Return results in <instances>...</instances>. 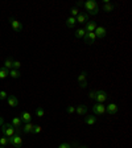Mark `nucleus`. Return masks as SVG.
Wrapping results in <instances>:
<instances>
[{
  "instance_id": "c756f323",
  "label": "nucleus",
  "mask_w": 132,
  "mask_h": 148,
  "mask_svg": "<svg viewBox=\"0 0 132 148\" xmlns=\"http://www.w3.org/2000/svg\"><path fill=\"white\" fill-rule=\"evenodd\" d=\"M5 98H8V94H7V91L1 90V91H0V99H5Z\"/></svg>"
},
{
  "instance_id": "6e6552de",
  "label": "nucleus",
  "mask_w": 132,
  "mask_h": 148,
  "mask_svg": "<svg viewBox=\"0 0 132 148\" xmlns=\"http://www.w3.org/2000/svg\"><path fill=\"white\" fill-rule=\"evenodd\" d=\"M94 33H95L96 38H103V37H106V33H107V31H106V28L104 27H96V29L94 31Z\"/></svg>"
},
{
  "instance_id": "aec40b11",
  "label": "nucleus",
  "mask_w": 132,
  "mask_h": 148,
  "mask_svg": "<svg viewBox=\"0 0 132 148\" xmlns=\"http://www.w3.org/2000/svg\"><path fill=\"white\" fill-rule=\"evenodd\" d=\"M12 65H13V60H12V58H7V60H5V62H4V68L8 69V70H11Z\"/></svg>"
},
{
  "instance_id": "72a5a7b5",
  "label": "nucleus",
  "mask_w": 132,
  "mask_h": 148,
  "mask_svg": "<svg viewBox=\"0 0 132 148\" xmlns=\"http://www.w3.org/2000/svg\"><path fill=\"white\" fill-rule=\"evenodd\" d=\"M79 86L82 87V89H85V87H87V82H82V83H79Z\"/></svg>"
},
{
  "instance_id": "a211bd4d",
  "label": "nucleus",
  "mask_w": 132,
  "mask_h": 148,
  "mask_svg": "<svg viewBox=\"0 0 132 148\" xmlns=\"http://www.w3.org/2000/svg\"><path fill=\"white\" fill-rule=\"evenodd\" d=\"M9 76V70L5 68H1L0 69V80H4V78H7Z\"/></svg>"
},
{
  "instance_id": "f03ea898",
  "label": "nucleus",
  "mask_w": 132,
  "mask_h": 148,
  "mask_svg": "<svg viewBox=\"0 0 132 148\" xmlns=\"http://www.w3.org/2000/svg\"><path fill=\"white\" fill-rule=\"evenodd\" d=\"M83 7L86 8V11H89L90 15H96L98 12H99L98 3H96V1H94V0H89V1L83 3Z\"/></svg>"
},
{
  "instance_id": "4c0bfd02",
  "label": "nucleus",
  "mask_w": 132,
  "mask_h": 148,
  "mask_svg": "<svg viewBox=\"0 0 132 148\" xmlns=\"http://www.w3.org/2000/svg\"><path fill=\"white\" fill-rule=\"evenodd\" d=\"M0 148H5V147H0Z\"/></svg>"
},
{
  "instance_id": "423d86ee",
  "label": "nucleus",
  "mask_w": 132,
  "mask_h": 148,
  "mask_svg": "<svg viewBox=\"0 0 132 148\" xmlns=\"http://www.w3.org/2000/svg\"><path fill=\"white\" fill-rule=\"evenodd\" d=\"M96 40V36L94 32H86L85 37H83V41H85L87 45H91V44H94Z\"/></svg>"
},
{
  "instance_id": "4be33fe9",
  "label": "nucleus",
  "mask_w": 132,
  "mask_h": 148,
  "mask_svg": "<svg viewBox=\"0 0 132 148\" xmlns=\"http://www.w3.org/2000/svg\"><path fill=\"white\" fill-rule=\"evenodd\" d=\"M11 124L13 127H16V128H20V126H21V119H20V118H13Z\"/></svg>"
},
{
  "instance_id": "412c9836",
  "label": "nucleus",
  "mask_w": 132,
  "mask_h": 148,
  "mask_svg": "<svg viewBox=\"0 0 132 148\" xmlns=\"http://www.w3.org/2000/svg\"><path fill=\"white\" fill-rule=\"evenodd\" d=\"M9 76H11L12 78H20L21 74H20V72L16 70V69H11V70H9Z\"/></svg>"
},
{
  "instance_id": "7ed1b4c3",
  "label": "nucleus",
  "mask_w": 132,
  "mask_h": 148,
  "mask_svg": "<svg viewBox=\"0 0 132 148\" xmlns=\"http://www.w3.org/2000/svg\"><path fill=\"white\" fill-rule=\"evenodd\" d=\"M8 143H9V144H12L13 147H16V148H20L23 145V137H21V135H20V134H15L13 136L8 137Z\"/></svg>"
},
{
  "instance_id": "2f4dec72",
  "label": "nucleus",
  "mask_w": 132,
  "mask_h": 148,
  "mask_svg": "<svg viewBox=\"0 0 132 148\" xmlns=\"http://www.w3.org/2000/svg\"><path fill=\"white\" fill-rule=\"evenodd\" d=\"M95 97H96V93H95V91L91 90V91L89 93V98L91 99V101H93V99H95Z\"/></svg>"
},
{
  "instance_id": "a878e982",
  "label": "nucleus",
  "mask_w": 132,
  "mask_h": 148,
  "mask_svg": "<svg viewBox=\"0 0 132 148\" xmlns=\"http://www.w3.org/2000/svg\"><path fill=\"white\" fill-rule=\"evenodd\" d=\"M7 144H8V137H5V136L0 137V147H5Z\"/></svg>"
},
{
  "instance_id": "c9c22d12",
  "label": "nucleus",
  "mask_w": 132,
  "mask_h": 148,
  "mask_svg": "<svg viewBox=\"0 0 132 148\" xmlns=\"http://www.w3.org/2000/svg\"><path fill=\"white\" fill-rule=\"evenodd\" d=\"M77 148H87V147H86V145H78L77 144Z\"/></svg>"
},
{
  "instance_id": "cd10ccee",
  "label": "nucleus",
  "mask_w": 132,
  "mask_h": 148,
  "mask_svg": "<svg viewBox=\"0 0 132 148\" xmlns=\"http://www.w3.org/2000/svg\"><path fill=\"white\" fill-rule=\"evenodd\" d=\"M42 131V127L41 126H34L33 127V134H40Z\"/></svg>"
},
{
  "instance_id": "b1692460",
  "label": "nucleus",
  "mask_w": 132,
  "mask_h": 148,
  "mask_svg": "<svg viewBox=\"0 0 132 148\" xmlns=\"http://www.w3.org/2000/svg\"><path fill=\"white\" fill-rule=\"evenodd\" d=\"M79 13H81V12H79L78 8L74 7V8H72V9H70V15H72V17H77Z\"/></svg>"
},
{
  "instance_id": "2eb2a0df",
  "label": "nucleus",
  "mask_w": 132,
  "mask_h": 148,
  "mask_svg": "<svg viewBox=\"0 0 132 148\" xmlns=\"http://www.w3.org/2000/svg\"><path fill=\"white\" fill-rule=\"evenodd\" d=\"M85 123L87 124V126H93V124H95L96 123V118L93 115H89L85 118Z\"/></svg>"
},
{
  "instance_id": "bb28decb",
  "label": "nucleus",
  "mask_w": 132,
  "mask_h": 148,
  "mask_svg": "<svg viewBox=\"0 0 132 148\" xmlns=\"http://www.w3.org/2000/svg\"><path fill=\"white\" fill-rule=\"evenodd\" d=\"M36 115L38 116V118H41V116L45 115V111H44V108H41V107L37 108V110H36Z\"/></svg>"
},
{
  "instance_id": "9b49d317",
  "label": "nucleus",
  "mask_w": 132,
  "mask_h": 148,
  "mask_svg": "<svg viewBox=\"0 0 132 148\" xmlns=\"http://www.w3.org/2000/svg\"><path fill=\"white\" fill-rule=\"evenodd\" d=\"M87 20H89V15L86 13H79L77 17H75V21L79 23V24H83V23H87Z\"/></svg>"
},
{
  "instance_id": "4468645a",
  "label": "nucleus",
  "mask_w": 132,
  "mask_h": 148,
  "mask_svg": "<svg viewBox=\"0 0 132 148\" xmlns=\"http://www.w3.org/2000/svg\"><path fill=\"white\" fill-rule=\"evenodd\" d=\"M33 124L31 122L29 123H25V126L23 127V131H24V134H31V132H33Z\"/></svg>"
},
{
  "instance_id": "0eeeda50",
  "label": "nucleus",
  "mask_w": 132,
  "mask_h": 148,
  "mask_svg": "<svg viewBox=\"0 0 132 148\" xmlns=\"http://www.w3.org/2000/svg\"><path fill=\"white\" fill-rule=\"evenodd\" d=\"M9 24H11V27L13 28L15 32H21V29H23V24L19 20H16V19L11 17L9 19Z\"/></svg>"
},
{
  "instance_id": "39448f33",
  "label": "nucleus",
  "mask_w": 132,
  "mask_h": 148,
  "mask_svg": "<svg viewBox=\"0 0 132 148\" xmlns=\"http://www.w3.org/2000/svg\"><path fill=\"white\" fill-rule=\"evenodd\" d=\"M95 93H96L95 99L98 101V103H104V102L107 101L108 95H107V93H106V91H103V90H98V91H95Z\"/></svg>"
},
{
  "instance_id": "dca6fc26",
  "label": "nucleus",
  "mask_w": 132,
  "mask_h": 148,
  "mask_svg": "<svg viewBox=\"0 0 132 148\" xmlns=\"http://www.w3.org/2000/svg\"><path fill=\"white\" fill-rule=\"evenodd\" d=\"M31 118H32V115H31L28 111H24L21 114V118H20V119H21V122H24V123H29L31 122Z\"/></svg>"
},
{
  "instance_id": "f704fd0d",
  "label": "nucleus",
  "mask_w": 132,
  "mask_h": 148,
  "mask_svg": "<svg viewBox=\"0 0 132 148\" xmlns=\"http://www.w3.org/2000/svg\"><path fill=\"white\" fill-rule=\"evenodd\" d=\"M3 124H4V120H3V118L0 116V126H3Z\"/></svg>"
},
{
  "instance_id": "7c9ffc66",
  "label": "nucleus",
  "mask_w": 132,
  "mask_h": 148,
  "mask_svg": "<svg viewBox=\"0 0 132 148\" xmlns=\"http://www.w3.org/2000/svg\"><path fill=\"white\" fill-rule=\"evenodd\" d=\"M66 111H68V114H74V112H75V107H73V106H69V107L66 108Z\"/></svg>"
},
{
  "instance_id": "20e7f679",
  "label": "nucleus",
  "mask_w": 132,
  "mask_h": 148,
  "mask_svg": "<svg viewBox=\"0 0 132 148\" xmlns=\"http://www.w3.org/2000/svg\"><path fill=\"white\" fill-rule=\"evenodd\" d=\"M93 112L95 115H103L106 112V107L103 106V103H95L93 106Z\"/></svg>"
},
{
  "instance_id": "393cba45",
  "label": "nucleus",
  "mask_w": 132,
  "mask_h": 148,
  "mask_svg": "<svg viewBox=\"0 0 132 148\" xmlns=\"http://www.w3.org/2000/svg\"><path fill=\"white\" fill-rule=\"evenodd\" d=\"M86 77H87V76H86V73H85V72L81 73V74L78 76V82H79V83L86 82Z\"/></svg>"
},
{
  "instance_id": "ddd939ff",
  "label": "nucleus",
  "mask_w": 132,
  "mask_h": 148,
  "mask_svg": "<svg viewBox=\"0 0 132 148\" xmlns=\"http://www.w3.org/2000/svg\"><path fill=\"white\" fill-rule=\"evenodd\" d=\"M75 112L78 114V115H86V112H87V107L85 105H81L78 107L75 108Z\"/></svg>"
},
{
  "instance_id": "e433bc0d",
  "label": "nucleus",
  "mask_w": 132,
  "mask_h": 148,
  "mask_svg": "<svg viewBox=\"0 0 132 148\" xmlns=\"http://www.w3.org/2000/svg\"><path fill=\"white\" fill-rule=\"evenodd\" d=\"M77 5H78V7H81V5H83V3H82V1H78V3H77Z\"/></svg>"
},
{
  "instance_id": "473e14b6",
  "label": "nucleus",
  "mask_w": 132,
  "mask_h": 148,
  "mask_svg": "<svg viewBox=\"0 0 132 148\" xmlns=\"http://www.w3.org/2000/svg\"><path fill=\"white\" fill-rule=\"evenodd\" d=\"M70 147H72V144H70V143H64V144H61L58 148H70Z\"/></svg>"
},
{
  "instance_id": "f8f14e48",
  "label": "nucleus",
  "mask_w": 132,
  "mask_h": 148,
  "mask_svg": "<svg viewBox=\"0 0 132 148\" xmlns=\"http://www.w3.org/2000/svg\"><path fill=\"white\" fill-rule=\"evenodd\" d=\"M8 105L11 107H16V106H19V99L15 95H9L8 97Z\"/></svg>"
},
{
  "instance_id": "6ab92c4d",
  "label": "nucleus",
  "mask_w": 132,
  "mask_h": 148,
  "mask_svg": "<svg viewBox=\"0 0 132 148\" xmlns=\"http://www.w3.org/2000/svg\"><path fill=\"white\" fill-rule=\"evenodd\" d=\"M75 23H77V21H75V17H72V16H70V17L66 20V25H68L69 28H74Z\"/></svg>"
},
{
  "instance_id": "5701e85b",
  "label": "nucleus",
  "mask_w": 132,
  "mask_h": 148,
  "mask_svg": "<svg viewBox=\"0 0 132 148\" xmlns=\"http://www.w3.org/2000/svg\"><path fill=\"white\" fill-rule=\"evenodd\" d=\"M103 11H104V12H111V11H114V4L106 3V4L103 5Z\"/></svg>"
},
{
  "instance_id": "c85d7f7f",
  "label": "nucleus",
  "mask_w": 132,
  "mask_h": 148,
  "mask_svg": "<svg viewBox=\"0 0 132 148\" xmlns=\"http://www.w3.org/2000/svg\"><path fill=\"white\" fill-rule=\"evenodd\" d=\"M20 66H21V62H20V61H13L12 69H16V70H19V69H20Z\"/></svg>"
},
{
  "instance_id": "f257e3e1",
  "label": "nucleus",
  "mask_w": 132,
  "mask_h": 148,
  "mask_svg": "<svg viewBox=\"0 0 132 148\" xmlns=\"http://www.w3.org/2000/svg\"><path fill=\"white\" fill-rule=\"evenodd\" d=\"M1 134L5 137H11L15 134H20V128H16L12 124H8V123H4L1 126Z\"/></svg>"
},
{
  "instance_id": "1a4fd4ad",
  "label": "nucleus",
  "mask_w": 132,
  "mask_h": 148,
  "mask_svg": "<svg viewBox=\"0 0 132 148\" xmlns=\"http://www.w3.org/2000/svg\"><path fill=\"white\" fill-rule=\"evenodd\" d=\"M106 112L108 115H115L118 112V105L116 103H110V105L106 107Z\"/></svg>"
},
{
  "instance_id": "f3484780",
  "label": "nucleus",
  "mask_w": 132,
  "mask_h": 148,
  "mask_svg": "<svg viewBox=\"0 0 132 148\" xmlns=\"http://www.w3.org/2000/svg\"><path fill=\"white\" fill-rule=\"evenodd\" d=\"M85 35H86L85 28H79V29H77V31H75V37H77V38H83V37H85Z\"/></svg>"
},
{
  "instance_id": "9d476101",
  "label": "nucleus",
  "mask_w": 132,
  "mask_h": 148,
  "mask_svg": "<svg viewBox=\"0 0 132 148\" xmlns=\"http://www.w3.org/2000/svg\"><path fill=\"white\" fill-rule=\"evenodd\" d=\"M96 23L95 21H87L86 23V27H85V31L86 32H94L96 29Z\"/></svg>"
}]
</instances>
